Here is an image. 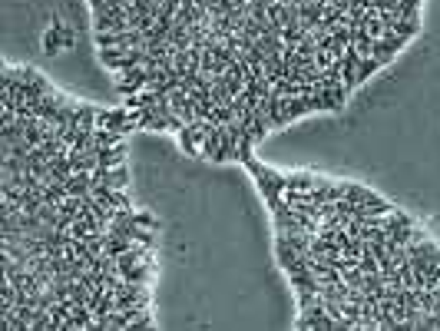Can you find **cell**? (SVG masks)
Wrapping results in <instances>:
<instances>
[{
    "label": "cell",
    "instance_id": "4",
    "mask_svg": "<svg viewBox=\"0 0 440 331\" xmlns=\"http://www.w3.org/2000/svg\"><path fill=\"white\" fill-rule=\"evenodd\" d=\"M116 87H120L122 96L146 90V87H149V70H146V66H133V70H122V73H116Z\"/></svg>",
    "mask_w": 440,
    "mask_h": 331
},
{
    "label": "cell",
    "instance_id": "6",
    "mask_svg": "<svg viewBox=\"0 0 440 331\" xmlns=\"http://www.w3.org/2000/svg\"><path fill=\"white\" fill-rule=\"evenodd\" d=\"M126 50H129V46H103V50H96V57H100V63H103L107 70H113V73H120V70H122V57H126Z\"/></svg>",
    "mask_w": 440,
    "mask_h": 331
},
{
    "label": "cell",
    "instance_id": "11",
    "mask_svg": "<svg viewBox=\"0 0 440 331\" xmlns=\"http://www.w3.org/2000/svg\"><path fill=\"white\" fill-rule=\"evenodd\" d=\"M133 222H136V226H146V229H156V226H159V222L152 219L149 212H133Z\"/></svg>",
    "mask_w": 440,
    "mask_h": 331
},
{
    "label": "cell",
    "instance_id": "3",
    "mask_svg": "<svg viewBox=\"0 0 440 331\" xmlns=\"http://www.w3.org/2000/svg\"><path fill=\"white\" fill-rule=\"evenodd\" d=\"M76 44L73 30L66 27V24H53V27H46L44 30V50L46 53H60V50H70Z\"/></svg>",
    "mask_w": 440,
    "mask_h": 331
},
{
    "label": "cell",
    "instance_id": "8",
    "mask_svg": "<svg viewBox=\"0 0 440 331\" xmlns=\"http://www.w3.org/2000/svg\"><path fill=\"white\" fill-rule=\"evenodd\" d=\"M354 50L361 57H374V37L367 33V27H354Z\"/></svg>",
    "mask_w": 440,
    "mask_h": 331
},
{
    "label": "cell",
    "instance_id": "2",
    "mask_svg": "<svg viewBox=\"0 0 440 331\" xmlns=\"http://www.w3.org/2000/svg\"><path fill=\"white\" fill-rule=\"evenodd\" d=\"M295 328H302V331L334 328V318L328 315V308H324V301L318 298V305H311L308 312H298V318H295Z\"/></svg>",
    "mask_w": 440,
    "mask_h": 331
},
{
    "label": "cell",
    "instance_id": "12",
    "mask_svg": "<svg viewBox=\"0 0 440 331\" xmlns=\"http://www.w3.org/2000/svg\"><path fill=\"white\" fill-rule=\"evenodd\" d=\"M86 3H90V7H100V3H107V0H86Z\"/></svg>",
    "mask_w": 440,
    "mask_h": 331
},
{
    "label": "cell",
    "instance_id": "1",
    "mask_svg": "<svg viewBox=\"0 0 440 331\" xmlns=\"http://www.w3.org/2000/svg\"><path fill=\"white\" fill-rule=\"evenodd\" d=\"M407 44H410L407 37H401V33H394V30H384V37H378V40H374V60H378L381 66H387V63L394 60V57Z\"/></svg>",
    "mask_w": 440,
    "mask_h": 331
},
{
    "label": "cell",
    "instance_id": "7",
    "mask_svg": "<svg viewBox=\"0 0 440 331\" xmlns=\"http://www.w3.org/2000/svg\"><path fill=\"white\" fill-rule=\"evenodd\" d=\"M126 136L122 129H113V126H96L93 129V143L96 146H120V143H126Z\"/></svg>",
    "mask_w": 440,
    "mask_h": 331
},
{
    "label": "cell",
    "instance_id": "10",
    "mask_svg": "<svg viewBox=\"0 0 440 331\" xmlns=\"http://www.w3.org/2000/svg\"><path fill=\"white\" fill-rule=\"evenodd\" d=\"M109 182H113V189H126L129 186V169H126V163L109 169Z\"/></svg>",
    "mask_w": 440,
    "mask_h": 331
},
{
    "label": "cell",
    "instance_id": "5",
    "mask_svg": "<svg viewBox=\"0 0 440 331\" xmlns=\"http://www.w3.org/2000/svg\"><path fill=\"white\" fill-rule=\"evenodd\" d=\"M63 186H66V196H76V199L90 196L93 193V172H73Z\"/></svg>",
    "mask_w": 440,
    "mask_h": 331
},
{
    "label": "cell",
    "instance_id": "9",
    "mask_svg": "<svg viewBox=\"0 0 440 331\" xmlns=\"http://www.w3.org/2000/svg\"><path fill=\"white\" fill-rule=\"evenodd\" d=\"M378 70H381V63L374 60V57H361V63H358V87H361L365 80H371Z\"/></svg>",
    "mask_w": 440,
    "mask_h": 331
}]
</instances>
